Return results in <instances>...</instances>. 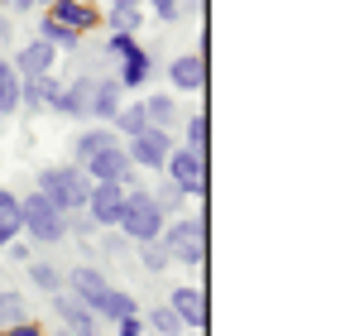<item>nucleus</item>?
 <instances>
[{
	"label": "nucleus",
	"mask_w": 355,
	"mask_h": 336,
	"mask_svg": "<svg viewBox=\"0 0 355 336\" xmlns=\"http://www.w3.org/2000/svg\"><path fill=\"white\" fill-rule=\"evenodd\" d=\"M39 101L58 111V101H62V82L58 77H39Z\"/></svg>",
	"instance_id": "nucleus-29"
},
{
	"label": "nucleus",
	"mask_w": 355,
	"mask_h": 336,
	"mask_svg": "<svg viewBox=\"0 0 355 336\" xmlns=\"http://www.w3.org/2000/svg\"><path fill=\"white\" fill-rule=\"evenodd\" d=\"M168 308H173L178 322H187V327H207V293L202 288H173V298H168Z\"/></svg>",
	"instance_id": "nucleus-12"
},
{
	"label": "nucleus",
	"mask_w": 355,
	"mask_h": 336,
	"mask_svg": "<svg viewBox=\"0 0 355 336\" xmlns=\"http://www.w3.org/2000/svg\"><path fill=\"white\" fill-rule=\"evenodd\" d=\"M135 49H139L135 34H111V44H106V53H116V58H130Z\"/></svg>",
	"instance_id": "nucleus-31"
},
{
	"label": "nucleus",
	"mask_w": 355,
	"mask_h": 336,
	"mask_svg": "<svg viewBox=\"0 0 355 336\" xmlns=\"http://www.w3.org/2000/svg\"><path fill=\"white\" fill-rule=\"evenodd\" d=\"M116 130H125L130 140H135V135H144V130H149L144 106H120V111H116Z\"/></svg>",
	"instance_id": "nucleus-24"
},
{
	"label": "nucleus",
	"mask_w": 355,
	"mask_h": 336,
	"mask_svg": "<svg viewBox=\"0 0 355 336\" xmlns=\"http://www.w3.org/2000/svg\"><path fill=\"white\" fill-rule=\"evenodd\" d=\"M53 58H58V49L53 44H44V39H34V44H24L19 53H15V77H49V67H53Z\"/></svg>",
	"instance_id": "nucleus-10"
},
{
	"label": "nucleus",
	"mask_w": 355,
	"mask_h": 336,
	"mask_svg": "<svg viewBox=\"0 0 355 336\" xmlns=\"http://www.w3.org/2000/svg\"><path fill=\"white\" fill-rule=\"evenodd\" d=\"M0 336H5V332H0Z\"/></svg>",
	"instance_id": "nucleus-39"
},
{
	"label": "nucleus",
	"mask_w": 355,
	"mask_h": 336,
	"mask_svg": "<svg viewBox=\"0 0 355 336\" xmlns=\"http://www.w3.org/2000/svg\"><path fill=\"white\" fill-rule=\"evenodd\" d=\"M5 5H15V10H29V5H34V0H5Z\"/></svg>",
	"instance_id": "nucleus-36"
},
{
	"label": "nucleus",
	"mask_w": 355,
	"mask_h": 336,
	"mask_svg": "<svg viewBox=\"0 0 355 336\" xmlns=\"http://www.w3.org/2000/svg\"><path fill=\"white\" fill-rule=\"evenodd\" d=\"M19 322H29V303H24V293L5 288V293H0V332H5V327H19Z\"/></svg>",
	"instance_id": "nucleus-20"
},
{
	"label": "nucleus",
	"mask_w": 355,
	"mask_h": 336,
	"mask_svg": "<svg viewBox=\"0 0 355 336\" xmlns=\"http://www.w3.org/2000/svg\"><path fill=\"white\" fill-rule=\"evenodd\" d=\"M29 279H34V288H44V293H62V274L53 264H29Z\"/></svg>",
	"instance_id": "nucleus-27"
},
{
	"label": "nucleus",
	"mask_w": 355,
	"mask_h": 336,
	"mask_svg": "<svg viewBox=\"0 0 355 336\" xmlns=\"http://www.w3.org/2000/svg\"><path fill=\"white\" fill-rule=\"evenodd\" d=\"M116 111H120V82H116V77H106V82H96L92 120H116Z\"/></svg>",
	"instance_id": "nucleus-19"
},
{
	"label": "nucleus",
	"mask_w": 355,
	"mask_h": 336,
	"mask_svg": "<svg viewBox=\"0 0 355 336\" xmlns=\"http://www.w3.org/2000/svg\"><path fill=\"white\" fill-rule=\"evenodd\" d=\"M168 183H173L182 197H207V154H192V149H173L168 159Z\"/></svg>",
	"instance_id": "nucleus-5"
},
{
	"label": "nucleus",
	"mask_w": 355,
	"mask_h": 336,
	"mask_svg": "<svg viewBox=\"0 0 355 336\" xmlns=\"http://www.w3.org/2000/svg\"><path fill=\"white\" fill-rule=\"evenodd\" d=\"M0 44H5V24H0Z\"/></svg>",
	"instance_id": "nucleus-37"
},
{
	"label": "nucleus",
	"mask_w": 355,
	"mask_h": 336,
	"mask_svg": "<svg viewBox=\"0 0 355 336\" xmlns=\"http://www.w3.org/2000/svg\"><path fill=\"white\" fill-rule=\"evenodd\" d=\"M116 336H144V317L135 312V317H125V322H116Z\"/></svg>",
	"instance_id": "nucleus-32"
},
{
	"label": "nucleus",
	"mask_w": 355,
	"mask_h": 336,
	"mask_svg": "<svg viewBox=\"0 0 355 336\" xmlns=\"http://www.w3.org/2000/svg\"><path fill=\"white\" fill-rule=\"evenodd\" d=\"M106 144H116V135H111V130H82V135H77V168L87 164L92 154H101Z\"/></svg>",
	"instance_id": "nucleus-22"
},
{
	"label": "nucleus",
	"mask_w": 355,
	"mask_h": 336,
	"mask_svg": "<svg viewBox=\"0 0 355 336\" xmlns=\"http://www.w3.org/2000/svg\"><path fill=\"white\" fill-rule=\"evenodd\" d=\"M53 312H58L62 332L67 336H96V312L82 303V298H72V293H53Z\"/></svg>",
	"instance_id": "nucleus-9"
},
{
	"label": "nucleus",
	"mask_w": 355,
	"mask_h": 336,
	"mask_svg": "<svg viewBox=\"0 0 355 336\" xmlns=\"http://www.w3.org/2000/svg\"><path fill=\"white\" fill-rule=\"evenodd\" d=\"M62 336H67V332H62Z\"/></svg>",
	"instance_id": "nucleus-40"
},
{
	"label": "nucleus",
	"mask_w": 355,
	"mask_h": 336,
	"mask_svg": "<svg viewBox=\"0 0 355 336\" xmlns=\"http://www.w3.org/2000/svg\"><path fill=\"white\" fill-rule=\"evenodd\" d=\"M49 19H58L62 29H72V34H87L101 15L92 10V5H82V0H53V10H49Z\"/></svg>",
	"instance_id": "nucleus-14"
},
{
	"label": "nucleus",
	"mask_w": 355,
	"mask_h": 336,
	"mask_svg": "<svg viewBox=\"0 0 355 336\" xmlns=\"http://www.w3.org/2000/svg\"><path fill=\"white\" fill-rule=\"evenodd\" d=\"M120 230L135 240V245H154L159 240V230H164V212H159V202L149 197V192H125V212H120Z\"/></svg>",
	"instance_id": "nucleus-2"
},
{
	"label": "nucleus",
	"mask_w": 355,
	"mask_h": 336,
	"mask_svg": "<svg viewBox=\"0 0 355 336\" xmlns=\"http://www.w3.org/2000/svg\"><path fill=\"white\" fill-rule=\"evenodd\" d=\"M5 336H44V332H39V322L29 317V322H19V327H5Z\"/></svg>",
	"instance_id": "nucleus-34"
},
{
	"label": "nucleus",
	"mask_w": 355,
	"mask_h": 336,
	"mask_svg": "<svg viewBox=\"0 0 355 336\" xmlns=\"http://www.w3.org/2000/svg\"><path fill=\"white\" fill-rule=\"evenodd\" d=\"M19 111V77H15V67L0 58V115H15Z\"/></svg>",
	"instance_id": "nucleus-21"
},
{
	"label": "nucleus",
	"mask_w": 355,
	"mask_h": 336,
	"mask_svg": "<svg viewBox=\"0 0 355 336\" xmlns=\"http://www.w3.org/2000/svg\"><path fill=\"white\" fill-rule=\"evenodd\" d=\"M139 260H144V269H164V264H168V255H164L159 240H154V245H139Z\"/></svg>",
	"instance_id": "nucleus-30"
},
{
	"label": "nucleus",
	"mask_w": 355,
	"mask_h": 336,
	"mask_svg": "<svg viewBox=\"0 0 355 336\" xmlns=\"http://www.w3.org/2000/svg\"><path fill=\"white\" fill-rule=\"evenodd\" d=\"M149 67H154V62H149V53H144V44H139L130 58H120V72H116L120 92H125V87H139V82H149Z\"/></svg>",
	"instance_id": "nucleus-17"
},
{
	"label": "nucleus",
	"mask_w": 355,
	"mask_h": 336,
	"mask_svg": "<svg viewBox=\"0 0 355 336\" xmlns=\"http://www.w3.org/2000/svg\"><path fill=\"white\" fill-rule=\"evenodd\" d=\"M39 192L58 207L62 217H72V212L87 207V197H92V178H87L77 164H58V168H44V173H39Z\"/></svg>",
	"instance_id": "nucleus-1"
},
{
	"label": "nucleus",
	"mask_w": 355,
	"mask_h": 336,
	"mask_svg": "<svg viewBox=\"0 0 355 336\" xmlns=\"http://www.w3.org/2000/svg\"><path fill=\"white\" fill-rule=\"evenodd\" d=\"M207 144H211V120L207 115H192L187 120V149L192 154H207Z\"/></svg>",
	"instance_id": "nucleus-26"
},
{
	"label": "nucleus",
	"mask_w": 355,
	"mask_h": 336,
	"mask_svg": "<svg viewBox=\"0 0 355 336\" xmlns=\"http://www.w3.org/2000/svg\"><path fill=\"white\" fill-rule=\"evenodd\" d=\"M144 115H149L154 130H168V125L178 120V101L173 96H149V101H144Z\"/></svg>",
	"instance_id": "nucleus-23"
},
{
	"label": "nucleus",
	"mask_w": 355,
	"mask_h": 336,
	"mask_svg": "<svg viewBox=\"0 0 355 336\" xmlns=\"http://www.w3.org/2000/svg\"><path fill=\"white\" fill-rule=\"evenodd\" d=\"M92 106H96V77H77V82H67L58 111L62 115H77V120H92Z\"/></svg>",
	"instance_id": "nucleus-13"
},
{
	"label": "nucleus",
	"mask_w": 355,
	"mask_h": 336,
	"mask_svg": "<svg viewBox=\"0 0 355 336\" xmlns=\"http://www.w3.org/2000/svg\"><path fill=\"white\" fill-rule=\"evenodd\" d=\"M39 39H44V44H53V49H77V39H82V34L62 29L58 19H49V15H44V29H39Z\"/></svg>",
	"instance_id": "nucleus-25"
},
{
	"label": "nucleus",
	"mask_w": 355,
	"mask_h": 336,
	"mask_svg": "<svg viewBox=\"0 0 355 336\" xmlns=\"http://www.w3.org/2000/svg\"><path fill=\"white\" fill-rule=\"evenodd\" d=\"M154 15L159 19H178L182 15V0H154Z\"/></svg>",
	"instance_id": "nucleus-33"
},
{
	"label": "nucleus",
	"mask_w": 355,
	"mask_h": 336,
	"mask_svg": "<svg viewBox=\"0 0 355 336\" xmlns=\"http://www.w3.org/2000/svg\"><path fill=\"white\" fill-rule=\"evenodd\" d=\"M149 327H154V336H178L182 332V322L173 317V308H154V312H149Z\"/></svg>",
	"instance_id": "nucleus-28"
},
{
	"label": "nucleus",
	"mask_w": 355,
	"mask_h": 336,
	"mask_svg": "<svg viewBox=\"0 0 355 336\" xmlns=\"http://www.w3.org/2000/svg\"><path fill=\"white\" fill-rule=\"evenodd\" d=\"M168 82H173L178 92H202V87H207V53L197 49V53L173 58V67H168Z\"/></svg>",
	"instance_id": "nucleus-11"
},
{
	"label": "nucleus",
	"mask_w": 355,
	"mask_h": 336,
	"mask_svg": "<svg viewBox=\"0 0 355 336\" xmlns=\"http://www.w3.org/2000/svg\"><path fill=\"white\" fill-rule=\"evenodd\" d=\"M34 5H44V0H34Z\"/></svg>",
	"instance_id": "nucleus-38"
},
{
	"label": "nucleus",
	"mask_w": 355,
	"mask_h": 336,
	"mask_svg": "<svg viewBox=\"0 0 355 336\" xmlns=\"http://www.w3.org/2000/svg\"><path fill=\"white\" fill-rule=\"evenodd\" d=\"M125 154H130V164L164 168V159L173 154V140H168V130H154V125H149L144 135H135V140H130V149H125Z\"/></svg>",
	"instance_id": "nucleus-8"
},
{
	"label": "nucleus",
	"mask_w": 355,
	"mask_h": 336,
	"mask_svg": "<svg viewBox=\"0 0 355 336\" xmlns=\"http://www.w3.org/2000/svg\"><path fill=\"white\" fill-rule=\"evenodd\" d=\"M19 226L34 235V240H44V245H53L67 235V217H62L58 207L44 197V192H34V197H19Z\"/></svg>",
	"instance_id": "nucleus-4"
},
{
	"label": "nucleus",
	"mask_w": 355,
	"mask_h": 336,
	"mask_svg": "<svg viewBox=\"0 0 355 336\" xmlns=\"http://www.w3.org/2000/svg\"><path fill=\"white\" fill-rule=\"evenodd\" d=\"M82 173L92 178V183H130V173H135V164H130V154L120 149V144H106L101 154H92L87 164H82Z\"/></svg>",
	"instance_id": "nucleus-6"
},
{
	"label": "nucleus",
	"mask_w": 355,
	"mask_h": 336,
	"mask_svg": "<svg viewBox=\"0 0 355 336\" xmlns=\"http://www.w3.org/2000/svg\"><path fill=\"white\" fill-rule=\"evenodd\" d=\"M159 245L164 255L178 260V264H202L207 260V221L202 217H187V221H173L159 230Z\"/></svg>",
	"instance_id": "nucleus-3"
},
{
	"label": "nucleus",
	"mask_w": 355,
	"mask_h": 336,
	"mask_svg": "<svg viewBox=\"0 0 355 336\" xmlns=\"http://www.w3.org/2000/svg\"><path fill=\"white\" fill-rule=\"evenodd\" d=\"M92 312H96V317H106V322H125V317H135V312H139V303H135L130 293H120V288H106V293H101V303H96Z\"/></svg>",
	"instance_id": "nucleus-16"
},
{
	"label": "nucleus",
	"mask_w": 355,
	"mask_h": 336,
	"mask_svg": "<svg viewBox=\"0 0 355 336\" xmlns=\"http://www.w3.org/2000/svg\"><path fill=\"white\" fill-rule=\"evenodd\" d=\"M111 10H139V0H116Z\"/></svg>",
	"instance_id": "nucleus-35"
},
{
	"label": "nucleus",
	"mask_w": 355,
	"mask_h": 336,
	"mask_svg": "<svg viewBox=\"0 0 355 336\" xmlns=\"http://www.w3.org/2000/svg\"><path fill=\"white\" fill-rule=\"evenodd\" d=\"M67 283H72V298H82L87 308H96V303H101V293L111 288V283L101 279V274H96L92 264H82V269H72V274H67Z\"/></svg>",
	"instance_id": "nucleus-15"
},
{
	"label": "nucleus",
	"mask_w": 355,
	"mask_h": 336,
	"mask_svg": "<svg viewBox=\"0 0 355 336\" xmlns=\"http://www.w3.org/2000/svg\"><path fill=\"white\" fill-rule=\"evenodd\" d=\"M15 235H24V226H19V197L0 187V245H15Z\"/></svg>",
	"instance_id": "nucleus-18"
},
{
	"label": "nucleus",
	"mask_w": 355,
	"mask_h": 336,
	"mask_svg": "<svg viewBox=\"0 0 355 336\" xmlns=\"http://www.w3.org/2000/svg\"><path fill=\"white\" fill-rule=\"evenodd\" d=\"M125 192H130V187H120V183H92V197H87L82 212L96 226H116L120 212H125Z\"/></svg>",
	"instance_id": "nucleus-7"
}]
</instances>
